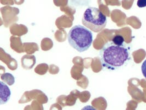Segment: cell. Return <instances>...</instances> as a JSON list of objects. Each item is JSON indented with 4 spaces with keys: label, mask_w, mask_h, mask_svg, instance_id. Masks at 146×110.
Instances as JSON below:
<instances>
[{
    "label": "cell",
    "mask_w": 146,
    "mask_h": 110,
    "mask_svg": "<svg viewBox=\"0 0 146 110\" xmlns=\"http://www.w3.org/2000/svg\"><path fill=\"white\" fill-rule=\"evenodd\" d=\"M82 22L88 29L98 33L106 27L107 21L106 16L99 8L89 7L83 14Z\"/></svg>",
    "instance_id": "obj_3"
},
{
    "label": "cell",
    "mask_w": 146,
    "mask_h": 110,
    "mask_svg": "<svg viewBox=\"0 0 146 110\" xmlns=\"http://www.w3.org/2000/svg\"><path fill=\"white\" fill-rule=\"evenodd\" d=\"M68 42L70 46L79 52L87 51L93 41L92 32L88 28L80 25L72 28L67 35Z\"/></svg>",
    "instance_id": "obj_2"
},
{
    "label": "cell",
    "mask_w": 146,
    "mask_h": 110,
    "mask_svg": "<svg viewBox=\"0 0 146 110\" xmlns=\"http://www.w3.org/2000/svg\"><path fill=\"white\" fill-rule=\"evenodd\" d=\"M100 61L103 67L116 70L130 60L129 49L125 45L117 46L112 41L107 42L100 51Z\"/></svg>",
    "instance_id": "obj_1"
},
{
    "label": "cell",
    "mask_w": 146,
    "mask_h": 110,
    "mask_svg": "<svg viewBox=\"0 0 146 110\" xmlns=\"http://www.w3.org/2000/svg\"><path fill=\"white\" fill-rule=\"evenodd\" d=\"M1 90H0V99L1 105L7 103L10 99L11 95V92L9 87L7 85L3 82H1Z\"/></svg>",
    "instance_id": "obj_4"
},
{
    "label": "cell",
    "mask_w": 146,
    "mask_h": 110,
    "mask_svg": "<svg viewBox=\"0 0 146 110\" xmlns=\"http://www.w3.org/2000/svg\"><path fill=\"white\" fill-rule=\"evenodd\" d=\"M97 110L95 108H94L92 106L88 105L85 107H84L82 110Z\"/></svg>",
    "instance_id": "obj_8"
},
{
    "label": "cell",
    "mask_w": 146,
    "mask_h": 110,
    "mask_svg": "<svg viewBox=\"0 0 146 110\" xmlns=\"http://www.w3.org/2000/svg\"><path fill=\"white\" fill-rule=\"evenodd\" d=\"M111 41L113 44L117 46H123L124 45V38L121 35H116L114 36Z\"/></svg>",
    "instance_id": "obj_5"
},
{
    "label": "cell",
    "mask_w": 146,
    "mask_h": 110,
    "mask_svg": "<svg viewBox=\"0 0 146 110\" xmlns=\"http://www.w3.org/2000/svg\"><path fill=\"white\" fill-rule=\"evenodd\" d=\"M141 70L144 77L146 79V60L143 62L141 66Z\"/></svg>",
    "instance_id": "obj_7"
},
{
    "label": "cell",
    "mask_w": 146,
    "mask_h": 110,
    "mask_svg": "<svg viewBox=\"0 0 146 110\" xmlns=\"http://www.w3.org/2000/svg\"><path fill=\"white\" fill-rule=\"evenodd\" d=\"M137 5L139 8L146 7V0H138L137 1Z\"/></svg>",
    "instance_id": "obj_6"
}]
</instances>
